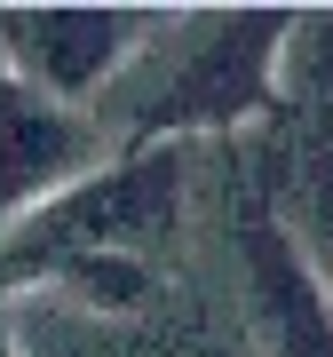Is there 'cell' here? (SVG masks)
<instances>
[{"label": "cell", "mask_w": 333, "mask_h": 357, "mask_svg": "<svg viewBox=\"0 0 333 357\" xmlns=\"http://www.w3.org/2000/svg\"><path fill=\"white\" fill-rule=\"evenodd\" d=\"M238 270H246V318H254L262 357H333V286L278 215L246 222Z\"/></svg>", "instance_id": "5"}, {"label": "cell", "mask_w": 333, "mask_h": 357, "mask_svg": "<svg viewBox=\"0 0 333 357\" xmlns=\"http://www.w3.org/2000/svg\"><path fill=\"white\" fill-rule=\"evenodd\" d=\"M0 357H24V342H16V318L0 310Z\"/></svg>", "instance_id": "6"}, {"label": "cell", "mask_w": 333, "mask_h": 357, "mask_svg": "<svg viewBox=\"0 0 333 357\" xmlns=\"http://www.w3.org/2000/svg\"><path fill=\"white\" fill-rule=\"evenodd\" d=\"M183 175H191V143H127L79 175L72 191L32 206L16 230H0V262L32 255H143L159 246L183 215Z\"/></svg>", "instance_id": "2"}, {"label": "cell", "mask_w": 333, "mask_h": 357, "mask_svg": "<svg viewBox=\"0 0 333 357\" xmlns=\"http://www.w3.org/2000/svg\"><path fill=\"white\" fill-rule=\"evenodd\" d=\"M286 40H294V16H278V8H262V16H183L175 56L151 64L159 88L135 96V143H191V135L262 119L278 103Z\"/></svg>", "instance_id": "1"}, {"label": "cell", "mask_w": 333, "mask_h": 357, "mask_svg": "<svg viewBox=\"0 0 333 357\" xmlns=\"http://www.w3.org/2000/svg\"><path fill=\"white\" fill-rule=\"evenodd\" d=\"M151 32H159V16H135V8H8L0 16V56H8L0 72L88 112L111 79L135 72Z\"/></svg>", "instance_id": "3"}, {"label": "cell", "mask_w": 333, "mask_h": 357, "mask_svg": "<svg viewBox=\"0 0 333 357\" xmlns=\"http://www.w3.org/2000/svg\"><path fill=\"white\" fill-rule=\"evenodd\" d=\"M103 159H111V135L95 128V112H72L24 88L16 72H0V230H16L32 206L72 191Z\"/></svg>", "instance_id": "4"}]
</instances>
